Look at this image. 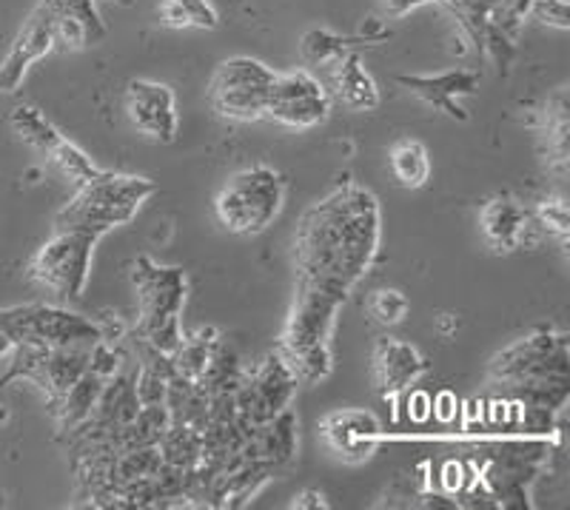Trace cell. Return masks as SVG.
<instances>
[{
	"instance_id": "obj_1",
	"label": "cell",
	"mask_w": 570,
	"mask_h": 510,
	"mask_svg": "<svg viewBox=\"0 0 570 510\" xmlns=\"http://www.w3.org/2000/svg\"><path fill=\"white\" fill-rule=\"evenodd\" d=\"M380 248V206L368 188L343 186L303 214L294 234L297 283L348 297Z\"/></svg>"
},
{
	"instance_id": "obj_2",
	"label": "cell",
	"mask_w": 570,
	"mask_h": 510,
	"mask_svg": "<svg viewBox=\"0 0 570 510\" xmlns=\"http://www.w3.org/2000/svg\"><path fill=\"white\" fill-rule=\"evenodd\" d=\"M345 297L317 288V285L297 283L292 314L285 323L283 356L297 374V380H323L331 371V331L337 323V311Z\"/></svg>"
},
{
	"instance_id": "obj_3",
	"label": "cell",
	"mask_w": 570,
	"mask_h": 510,
	"mask_svg": "<svg viewBox=\"0 0 570 510\" xmlns=\"http://www.w3.org/2000/svg\"><path fill=\"white\" fill-rule=\"evenodd\" d=\"M157 192L149 177L98 171L80 183L71 200L55 217V228H83L104 237L106 232L135 220L140 206Z\"/></svg>"
},
{
	"instance_id": "obj_4",
	"label": "cell",
	"mask_w": 570,
	"mask_h": 510,
	"mask_svg": "<svg viewBox=\"0 0 570 510\" xmlns=\"http://www.w3.org/2000/svg\"><path fill=\"white\" fill-rule=\"evenodd\" d=\"M131 279L137 291L135 336L142 340V345L171 356L183 343L180 311L186 303V274L140 257Z\"/></svg>"
},
{
	"instance_id": "obj_5",
	"label": "cell",
	"mask_w": 570,
	"mask_h": 510,
	"mask_svg": "<svg viewBox=\"0 0 570 510\" xmlns=\"http://www.w3.org/2000/svg\"><path fill=\"white\" fill-rule=\"evenodd\" d=\"M283 197V177L268 166H252L228 177L214 200V214L228 234L254 237L277 220Z\"/></svg>"
},
{
	"instance_id": "obj_6",
	"label": "cell",
	"mask_w": 570,
	"mask_h": 510,
	"mask_svg": "<svg viewBox=\"0 0 570 510\" xmlns=\"http://www.w3.org/2000/svg\"><path fill=\"white\" fill-rule=\"evenodd\" d=\"M100 234L83 228H55L29 263V279L63 300H80L89 283L91 254Z\"/></svg>"
},
{
	"instance_id": "obj_7",
	"label": "cell",
	"mask_w": 570,
	"mask_h": 510,
	"mask_svg": "<svg viewBox=\"0 0 570 510\" xmlns=\"http://www.w3.org/2000/svg\"><path fill=\"white\" fill-rule=\"evenodd\" d=\"M0 334L7 336L12 349L14 345L66 349V345H95L104 340V328L91 320L43 303L0 311Z\"/></svg>"
},
{
	"instance_id": "obj_8",
	"label": "cell",
	"mask_w": 570,
	"mask_h": 510,
	"mask_svg": "<svg viewBox=\"0 0 570 510\" xmlns=\"http://www.w3.org/2000/svg\"><path fill=\"white\" fill-rule=\"evenodd\" d=\"M274 78H277V71L268 69L257 58L240 55V58L223 60L212 75V84H208L212 109L223 120H234V124L259 120V117H266Z\"/></svg>"
},
{
	"instance_id": "obj_9",
	"label": "cell",
	"mask_w": 570,
	"mask_h": 510,
	"mask_svg": "<svg viewBox=\"0 0 570 510\" xmlns=\"http://www.w3.org/2000/svg\"><path fill=\"white\" fill-rule=\"evenodd\" d=\"M491 380L505 385L508 391L517 385H528V382L570 380L568 336L551 334V331L522 336L493 356Z\"/></svg>"
},
{
	"instance_id": "obj_10",
	"label": "cell",
	"mask_w": 570,
	"mask_h": 510,
	"mask_svg": "<svg viewBox=\"0 0 570 510\" xmlns=\"http://www.w3.org/2000/svg\"><path fill=\"white\" fill-rule=\"evenodd\" d=\"M331 111V97L312 71L294 69L274 78L268 95L266 117L292 129H314L325 124Z\"/></svg>"
},
{
	"instance_id": "obj_11",
	"label": "cell",
	"mask_w": 570,
	"mask_h": 510,
	"mask_svg": "<svg viewBox=\"0 0 570 510\" xmlns=\"http://www.w3.org/2000/svg\"><path fill=\"white\" fill-rule=\"evenodd\" d=\"M126 115L142 137L169 146L177 140L175 91L157 80H131L126 86Z\"/></svg>"
},
{
	"instance_id": "obj_12",
	"label": "cell",
	"mask_w": 570,
	"mask_h": 510,
	"mask_svg": "<svg viewBox=\"0 0 570 510\" xmlns=\"http://www.w3.org/2000/svg\"><path fill=\"white\" fill-rule=\"evenodd\" d=\"M482 234L497 252H517V248L537 246L544 237L533 208H525L513 197H493L482 206Z\"/></svg>"
},
{
	"instance_id": "obj_13",
	"label": "cell",
	"mask_w": 570,
	"mask_h": 510,
	"mask_svg": "<svg viewBox=\"0 0 570 510\" xmlns=\"http://www.w3.org/2000/svg\"><path fill=\"white\" fill-rule=\"evenodd\" d=\"M480 80V71L471 69H451L440 71V75H396V84L405 86L414 97H420L422 104L442 111V115L454 117L460 124L468 120V111L456 104V97L473 95Z\"/></svg>"
},
{
	"instance_id": "obj_14",
	"label": "cell",
	"mask_w": 570,
	"mask_h": 510,
	"mask_svg": "<svg viewBox=\"0 0 570 510\" xmlns=\"http://www.w3.org/2000/svg\"><path fill=\"white\" fill-rule=\"evenodd\" d=\"M334 66V97L348 111H374L380 106V89L365 71L360 52H348Z\"/></svg>"
},
{
	"instance_id": "obj_15",
	"label": "cell",
	"mask_w": 570,
	"mask_h": 510,
	"mask_svg": "<svg viewBox=\"0 0 570 510\" xmlns=\"http://www.w3.org/2000/svg\"><path fill=\"white\" fill-rule=\"evenodd\" d=\"M422 369H425V362H422V356L409 343L385 340L376 349L374 380L383 394H396L402 388H409L422 374Z\"/></svg>"
},
{
	"instance_id": "obj_16",
	"label": "cell",
	"mask_w": 570,
	"mask_h": 510,
	"mask_svg": "<svg viewBox=\"0 0 570 510\" xmlns=\"http://www.w3.org/2000/svg\"><path fill=\"white\" fill-rule=\"evenodd\" d=\"M376 433H380V425L374 416L363 411H345L325 422V437L331 445L348 457H368L376 445Z\"/></svg>"
},
{
	"instance_id": "obj_17",
	"label": "cell",
	"mask_w": 570,
	"mask_h": 510,
	"mask_svg": "<svg viewBox=\"0 0 570 510\" xmlns=\"http://www.w3.org/2000/svg\"><path fill=\"white\" fill-rule=\"evenodd\" d=\"M542 131L548 143V163L559 177L568 171V95L559 89L557 95L544 104Z\"/></svg>"
},
{
	"instance_id": "obj_18",
	"label": "cell",
	"mask_w": 570,
	"mask_h": 510,
	"mask_svg": "<svg viewBox=\"0 0 570 510\" xmlns=\"http://www.w3.org/2000/svg\"><path fill=\"white\" fill-rule=\"evenodd\" d=\"M422 3H431V0H385L391 14H405L411 9L422 7ZM434 3H442L448 12L460 20V27L465 29V35L480 52L482 38H485V0H434Z\"/></svg>"
},
{
	"instance_id": "obj_19",
	"label": "cell",
	"mask_w": 570,
	"mask_h": 510,
	"mask_svg": "<svg viewBox=\"0 0 570 510\" xmlns=\"http://www.w3.org/2000/svg\"><path fill=\"white\" fill-rule=\"evenodd\" d=\"M391 175L396 186L402 188H422L431 177V157L420 140H400L391 149Z\"/></svg>"
},
{
	"instance_id": "obj_20",
	"label": "cell",
	"mask_w": 570,
	"mask_h": 510,
	"mask_svg": "<svg viewBox=\"0 0 570 510\" xmlns=\"http://www.w3.org/2000/svg\"><path fill=\"white\" fill-rule=\"evenodd\" d=\"M160 23L169 29H217L220 14L208 0H163Z\"/></svg>"
},
{
	"instance_id": "obj_21",
	"label": "cell",
	"mask_w": 570,
	"mask_h": 510,
	"mask_svg": "<svg viewBox=\"0 0 570 510\" xmlns=\"http://www.w3.org/2000/svg\"><path fill=\"white\" fill-rule=\"evenodd\" d=\"M12 129L18 131L20 140L29 143L32 149H38L46 157L52 155L58 149V143L63 140V135L38 109H32V106H18L12 111Z\"/></svg>"
},
{
	"instance_id": "obj_22",
	"label": "cell",
	"mask_w": 570,
	"mask_h": 510,
	"mask_svg": "<svg viewBox=\"0 0 570 510\" xmlns=\"http://www.w3.org/2000/svg\"><path fill=\"white\" fill-rule=\"evenodd\" d=\"M368 43L365 38H340V35H331L325 29H312V32L305 35L299 49H303V58L314 66H325V63H337L343 55L354 52V46Z\"/></svg>"
},
{
	"instance_id": "obj_23",
	"label": "cell",
	"mask_w": 570,
	"mask_h": 510,
	"mask_svg": "<svg viewBox=\"0 0 570 510\" xmlns=\"http://www.w3.org/2000/svg\"><path fill=\"white\" fill-rule=\"evenodd\" d=\"M49 160H52V166L58 168L60 175H63L66 180H69L75 188H78L80 183L91 180V177H95L100 171V168L95 166V163H91L89 157H86L83 151H80L78 146H75V143L66 140V137L58 143V149H55L52 155H49Z\"/></svg>"
},
{
	"instance_id": "obj_24",
	"label": "cell",
	"mask_w": 570,
	"mask_h": 510,
	"mask_svg": "<svg viewBox=\"0 0 570 510\" xmlns=\"http://www.w3.org/2000/svg\"><path fill=\"white\" fill-rule=\"evenodd\" d=\"M368 314L383 325H396L409 314V300L400 291H376L368 300Z\"/></svg>"
},
{
	"instance_id": "obj_25",
	"label": "cell",
	"mask_w": 570,
	"mask_h": 510,
	"mask_svg": "<svg viewBox=\"0 0 570 510\" xmlns=\"http://www.w3.org/2000/svg\"><path fill=\"white\" fill-rule=\"evenodd\" d=\"M533 214H537L539 226H542V232L548 234V237H559L564 243L568 239V206H564V200H544L542 206L533 208Z\"/></svg>"
},
{
	"instance_id": "obj_26",
	"label": "cell",
	"mask_w": 570,
	"mask_h": 510,
	"mask_svg": "<svg viewBox=\"0 0 570 510\" xmlns=\"http://www.w3.org/2000/svg\"><path fill=\"white\" fill-rule=\"evenodd\" d=\"M528 18L542 23V27L568 29L570 27V9L568 0H531Z\"/></svg>"
},
{
	"instance_id": "obj_27",
	"label": "cell",
	"mask_w": 570,
	"mask_h": 510,
	"mask_svg": "<svg viewBox=\"0 0 570 510\" xmlns=\"http://www.w3.org/2000/svg\"><path fill=\"white\" fill-rule=\"evenodd\" d=\"M95 3H115V7H131L135 0H95Z\"/></svg>"
}]
</instances>
